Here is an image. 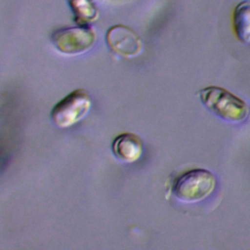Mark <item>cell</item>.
<instances>
[{
  "instance_id": "1",
  "label": "cell",
  "mask_w": 250,
  "mask_h": 250,
  "mask_svg": "<svg viewBox=\"0 0 250 250\" xmlns=\"http://www.w3.org/2000/svg\"><path fill=\"white\" fill-rule=\"evenodd\" d=\"M199 98L209 111L225 121L239 123L248 115L247 104L224 88L218 86L206 87L199 92Z\"/></svg>"
},
{
  "instance_id": "2",
  "label": "cell",
  "mask_w": 250,
  "mask_h": 250,
  "mask_svg": "<svg viewBox=\"0 0 250 250\" xmlns=\"http://www.w3.org/2000/svg\"><path fill=\"white\" fill-rule=\"evenodd\" d=\"M216 178L206 169H192L176 178L173 194L183 202L194 203L207 198L215 189Z\"/></svg>"
},
{
  "instance_id": "3",
  "label": "cell",
  "mask_w": 250,
  "mask_h": 250,
  "mask_svg": "<svg viewBox=\"0 0 250 250\" xmlns=\"http://www.w3.org/2000/svg\"><path fill=\"white\" fill-rule=\"evenodd\" d=\"M92 101L84 89H76L61 100L51 111V119L59 128H68L81 121L89 112Z\"/></svg>"
},
{
  "instance_id": "4",
  "label": "cell",
  "mask_w": 250,
  "mask_h": 250,
  "mask_svg": "<svg viewBox=\"0 0 250 250\" xmlns=\"http://www.w3.org/2000/svg\"><path fill=\"white\" fill-rule=\"evenodd\" d=\"M96 40V34L88 26L64 27L56 30L52 34L55 47L63 54L78 55L92 48Z\"/></svg>"
},
{
  "instance_id": "5",
  "label": "cell",
  "mask_w": 250,
  "mask_h": 250,
  "mask_svg": "<svg viewBox=\"0 0 250 250\" xmlns=\"http://www.w3.org/2000/svg\"><path fill=\"white\" fill-rule=\"evenodd\" d=\"M105 41L111 51L126 58L136 57L143 50L140 36L132 28L123 24H116L108 28Z\"/></svg>"
},
{
  "instance_id": "6",
  "label": "cell",
  "mask_w": 250,
  "mask_h": 250,
  "mask_svg": "<svg viewBox=\"0 0 250 250\" xmlns=\"http://www.w3.org/2000/svg\"><path fill=\"white\" fill-rule=\"evenodd\" d=\"M111 150L119 160L127 163L135 162L143 154V142L136 134L123 133L113 140Z\"/></svg>"
},
{
  "instance_id": "7",
  "label": "cell",
  "mask_w": 250,
  "mask_h": 250,
  "mask_svg": "<svg viewBox=\"0 0 250 250\" xmlns=\"http://www.w3.org/2000/svg\"><path fill=\"white\" fill-rule=\"evenodd\" d=\"M232 27L240 42L250 44V1H242L235 6L232 14Z\"/></svg>"
},
{
  "instance_id": "8",
  "label": "cell",
  "mask_w": 250,
  "mask_h": 250,
  "mask_svg": "<svg viewBox=\"0 0 250 250\" xmlns=\"http://www.w3.org/2000/svg\"><path fill=\"white\" fill-rule=\"evenodd\" d=\"M73 13L74 21L83 26L93 22L98 18V11L91 0H67Z\"/></svg>"
}]
</instances>
